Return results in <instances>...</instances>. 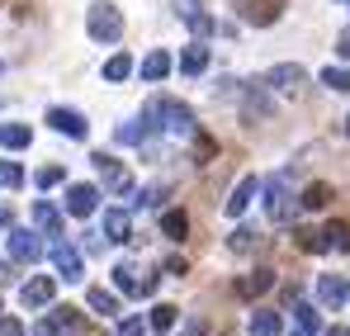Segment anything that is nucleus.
Segmentation results:
<instances>
[{
    "mask_svg": "<svg viewBox=\"0 0 350 336\" xmlns=\"http://www.w3.org/2000/svg\"><path fill=\"white\" fill-rule=\"evenodd\" d=\"M265 214H270V223H293V218H298L293 170H280V175H270V185H265Z\"/></svg>",
    "mask_w": 350,
    "mask_h": 336,
    "instance_id": "nucleus-1",
    "label": "nucleus"
},
{
    "mask_svg": "<svg viewBox=\"0 0 350 336\" xmlns=\"http://www.w3.org/2000/svg\"><path fill=\"white\" fill-rule=\"evenodd\" d=\"M85 29H90L95 43H118V38H123V10L109 5V0H95V5L85 10Z\"/></svg>",
    "mask_w": 350,
    "mask_h": 336,
    "instance_id": "nucleus-2",
    "label": "nucleus"
},
{
    "mask_svg": "<svg viewBox=\"0 0 350 336\" xmlns=\"http://www.w3.org/2000/svg\"><path fill=\"white\" fill-rule=\"evenodd\" d=\"M147 118H152V128H166V133H189V128H194L189 105H180V100H171V95L147 100Z\"/></svg>",
    "mask_w": 350,
    "mask_h": 336,
    "instance_id": "nucleus-3",
    "label": "nucleus"
},
{
    "mask_svg": "<svg viewBox=\"0 0 350 336\" xmlns=\"http://www.w3.org/2000/svg\"><path fill=\"white\" fill-rule=\"evenodd\" d=\"M90 161H95V170H100V180H105V190H109V194H118V199H123V194H133V175H128L123 161H114L109 152H95Z\"/></svg>",
    "mask_w": 350,
    "mask_h": 336,
    "instance_id": "nucleus-4",
    "label": "nucleus"
},
{
    "mask_svg": "<svg viewBox=\"0 0 350 336\" xmlns=\"http://www.w3.org/2000/svg\"><path fill=\"white\" fill-rule=\"evenodd\" d=\"M48 256H53V266H57V275L62 280H85V261H81V251L71 246V242H53L48 246Z\"/></svg>",
    "mask_w": 350,
    "mask_h": 336,
    "instance_id": "nucleus-5",
    "label": "nucleus"
},
{
    "mask_svg": "<svg viewBox=\"0 0 350 336\" xmlns=\"http://www.w3.org/2000/svg\"><path fill=\"white\" fill-rule=\"evenodd\" d=\"M114 284H118V294H128V298H147L157 289V275H137L133 266H114Z\"/></svg>",
    "mask_w": 350,
    "mask_h": 336,
    "instance_id": "nucleus-6",
    "label": "nucleus"
},
{
    "mask_svg": "<svg viewBox=\"0 0 350 336\" xmlns=\"http://www.w3.org/2000/svg\"><path fill=\"white\" fill-rule=\"evenodd\" d=\"M10 256L14 261H43V242H38V232H29V227H10Z\"/></svg>",
    "mask_w": 350,
    "mask_h": 336,
    "instance_id": "nucleus-7",
    "label": "nucleus"
},
{
    "mask_svg": "<svg viewBox=\"0 0 350 336\" xmlns=\"http://www.w3.org/2000/svg\"><path fill=\"white\" fill-rule=\"evenodd\" d=\"M265 86H270V90H284V95H298V90L308 86V71H303V66H270V71H265Z\"/></svg>",
    "mask_w": 350,
    "mask_h": 336,
    "instance_id": "nucleus-8",
    "label": "nucleus"
},
{
    "mask_svg": "<svg viewBox=\"0 0 350 336\" xmlns=\"http://www.w3.org/2000/svg\"><path fill=\"white\" fill-rule=\"evenodd\" d=\"M100 204V190L95 185H66V214L71 218H90Z\"/></svg>",
    "mask_w": 350,
    "mask_h": 336,
    "instance_id": "nucleus-9",
    "label": "nucleus"
},
{
    "mask_svg": "<svg viewBox=\"0 0 350 336\" xmlns=\"http://www.w3.org/2000/svg\"><path fill=\"white\" fill-rule=\"evenodd\" d=\"M48 123L57 128V133H66V138H76V142H85V133H90V123H85V114H76V109H48Z\"/></svg>",
    "mask_w": 350,
    "mask_h": 336,
    "instance_id": "nucleus-10",
    "label": "nucleus"
},
{
    "mask_svg": "<svg viewBox=\"0 0 350 336\" xmlns=\"http://www.w3.org/2000/svg\"><path fill=\"white\" fill-rule=\"evenodd\" d=\"M317 298H322V308H346L350 303V280L346 275H322V280H317Z\"/></svg>",
    "mask_w": 350,
    "mask_h": 336,
    "instance_id": "nucleus-11",
    "label": "nucleus"
},
{
    "mask_svg": "<svg viewBox=\"0 0 350 336\" xmlns=\"http://www.w3.org/2000/svg\"><path fill=\"white\" fill-rule=\"evenodd\" d=\"M256 190H260V180H256V175H241V180H237L232 194H228V204H223V209H228V218H241V214H246V204L256 199Z\"/></svg>",
    "mask_w": 350,
    "mask_h": 336,
    "instance_id": "nucleus-12",
    "label": "nucleus"
},
{
    "mask_svg": "<svg viewBox=\"0 0 350 336\" xmlns=\"http://www.w3.org/2000/svg\"><path fill=\"white\" fill-rule=\"evenodd\" d=\"M284 0H241V19L246 24H275Z\"/></svg>",
    "mask_w": 350,
    "mask_h": 336,
    "instance_id": "nucleus-13",
    "label": "nucleus"
},
{
    "mask_svg": "<svg viewBox=\"0 0 350 336\" xmlns=\"http://www.w3.org/2000/svg\"><path fill=\"white\" fill-rule=\"evenodd\" d=\"M157 128H152V118L142 114V118H133V123H118L114 128V142H123V147H137V142H147Z\"/></svg>",
    "mask_w": 350,
    "mask_h": 336,
    "instance_id": "nucleus-14",
    "label": "nucleus"
},
{
    "mask_svg": "<svg viewBox=\"0 0 350 336\" xmlns=\"http://www.w3.org/2000/svg\"><path fill=\"white\" fill-rule=\"evenodd\" d=\"M53 294H57V284L48 280V275H38V280H29L24 289H19L24 308H43V303H53Z\"/></svg>",
    "mask_w": 350,
    "mask_h": 336,
    "instance_id": "nucleus-15",
    "label": "nucleus"
},
{
    "mask_svg": "<svg viewBox=\"0 0 350 336\" xmlns=\"http://www.w3.org/2000/svg\"><path fill=\"white\" fill-rule=\"evenodd\" d=\"M265 289H275V270L260 266V270H251L246 280H237V298H260Z\"/></svg>",
    "mask_w": 350,
    "mask_h": 336,
    "instance_id": "nucleus-16",
    "label": "nucleus"
},
{
    "mask_svg": "<svg viewBox=\"0 0 350 336\" xmlns=\"http://www.w3.org/2000/svg\"><path fill=\"white\" fill-rule=\"evenodd\" d=\"M105 242H133V218L123 209H109L105 214Z\"/></svg>",
    "mask_w": 350,
    "mask_h": 336,
    "instance_id": "nucleus-17",
    "label": "nucleus"
},
{
    "mask_svg": "<svg viewBox=\"0 0 350 336\" xmlns=\"http://www.w3.org/2000/svg\"><path fill=\"white\" fill-rule=\"evenodd\" d=\"M332 194H336V190H332L327 180H312V185H303L298 209H327V204H332Z\"/></svg>",
    "mask_w": 350,
    "mask_h": 336,
    "instance_id": "nucleus-18",
    "label": "nucleus"
},
{
    "mask_svg": "<svg viewBox=\"0 0 350 336\" xmlns=\"http://www.w3.org/2000/svg\"><path fill=\"white\" fill-rule=\"evenodd\" d=\"M166 76H171V53H161V48H157V53L142 57V81H152V86H157V81H166Z\"/></svg>",
    "mask_w": 350,
    "mask_h": 336,
    "instance_id": "nucleus-19",
    "label": "nucleus"
},
{
    "mask_svg": "<svg viewBox=\"0 0 350 336\" xmlns=\"http://www.w3.org/2000/svg\"><path fill=\"white\" fill-rule=\"evenodd\" d=\"M180 71H185V76H204V71H208V48H204V43H189V48L180 53Z\"/></svg>",
    "mask_w": 350,
    "mask_h": 336,
    "instance_id": "nucleus-20",
    "label": "nucleus"
},
{
    "mask_svg": "<svg viewBox=\"0 0 350 336\" xmlns=\"http://www.w3.org/2000/svg\"><path fill=\"white\" fill-rule=\"evenodd\" d=\"M322 242H327V251H350V223L346 218H332L322 227Z\"/></svg>",
    "mask_w": 350,
    "mask_h": 336,
    "instance_id": "nucleus-21",
    "label": "nucleus"
},
{
    "mask_svg": "<svg viewBox=\"0 0 350 336\" xmlns=\"http://www.w3.org/2000/svg\"><path fill=\"white\" fill-rule=\"evenodd\" d=\"M33 142V133H29V123H0V147H10V152H19V147H29Z\"/></svg>",
    "mask_w": 350,
    "mask_h": 336,
    "instance_id": "nucleus-22",
    "label": "nucleus"
},
{
    "mask_svg": "<svg viewBox=\"0 0 350 336\" xmlns=\"http://www.w3.org/2000/svg\"><path fill=\"white\" fill-rule=\"evenodd\" d=\"M33 223H38V232L57 237V232H62V214L53 209V204H48V199H38V204H33Z\"/></svg>",
    "mask_w": 350,
    "mask_h": 336,
    "instance_id": "nucleus-23",
    "label": "nucleus"
},
{
    "mask_svg": "<svg viewBox=\"0 0 350 336\" xmlns=\"http://www.w3.org/2000/svg\"><path fill=\"white\" fill-rule=\"evenodd\" d=\"M228 246H232L237 256H251V251H260V232L256 227H237L232 237H228Z\"/></svg>",
    "mask_w": 350,
    "mask_h": 336,
    "instance_id": "nucleus-24",
    "label": "nucleus"
},
{
    "mask_svg": "<svg viewBox=\"0 0 350 336\" xmlns=\"http://www.w3.org/2000/svg\"><path fill=\"white\" fill-rule=\"evenodd\" d=\"M251 332H256V336H280V332H284V318L270 313V308H260V313L251 318Z\"/></svg>",
    "mask_w": 350,
    "mask_h": 336,
    "instance_id": "nucleus-25",
    "label": "nucleus"
},
{
    "mask_svg": "<svg viewBox=\"0 0 350 336\" xmlns=\"http://www.w3.org/2000/svg\"><path fill=\"white\" fill-rule=\"evenodd\" d=\"M85 303H90L95 313H105V318H114V313H118V298L109 294V289H100V284H95V289H85Z\"/></svg>",
    "mask_w": 350,
    "mask_h": 336,
    "instance_id": "nucleus-26",
    "label": "nucleus"
},
{
    "mask_svg": "<svg viewBox=\"0 0 350 336\" xmlns=\"http://www.w3.org/2000/svg\"><path fill=\"white\" fill-rule=\"evenodd\" d=\"M128 76H133V57L128 53H114L105 62V81H128Z\"/></svg>",
    "mask_w": 350,
    "mask_h": 336,
    "instance_id": "nucleus-27",
    "label": "nucleus"
},
{
    "mask_svg": "<svg viewBox=\"0 0 350 336\" xmlns=\"http://www.w3.org/2000/svg\"><path fill=\"white\" fill-rule=\"evenodd\" d=\"M175 313H180V308L157 303V308H152V318H147V327H152V332H171V327H175Z\"/></svg>",
    "mask_w": 350,
    "mask_h": 336,
    "instance_id": "nucleus-28",
    "label": "nucleus"
},
{
    "mask_svg": "<svg viewBox=\"0 0 350 336\" xmlns=\"http://www.w3.org/2000/svg\"><path fill=\"white\" fill-rule=\"evenodd\" d=\"M161 232H166L171 242H185V232H189V218H185L180 209H171V214L161 218Z\"/></svg>",
    "mask_w": 350,
    "mask_h": 336,
    "instance_id": "nucleus-29",
    "label": "nucleus"
},
{
    "mask_svg": "<svg viewBox=\"0 0 350 336\" xmlns=\"http://www.w3.org/2000/svg\"><path fill=\"white\" fill-rule=\"evenodd\" d=\"M322 86H327V90L350 95V66H327V71H322Z\"/></svg>",
    "mask_w": 350,
    "mask_h": 336,
    "instance_id": "nucleus-30",
    "label": "nucleus"
},
{
    "mask_svg": "<svg viewBox=\"0 0 350 336\" xmlns=\"http://www.w3.org/2000/svg\"><path fill=\"white\" fill-rule=\"evenodd\" d=\"M293 246H298V251H312V256H317V251H327L322 232H312V227H298V232H293Z\"/></svg>",
    "mask_w": 350,
    "mask_h": 336,
    "instance_id": "nucleus-31",
    "label": "nucleus"
},
{
    "mask_svg": "<svg viewBox=\"0 0 350 336\" xmlns=\"http://www.w3.org/2000/svg\"><path fill=\"white\" fill-rule=\"evenodd\" d=\"M53 322H57V327H66V332H81V327H85V322H81V308H71V303L53 308Z\"/></svg>",
    "mask_w": 350,
    "mask_h": 336,
    "instance_id": "nucleus-32",
    "label": "nucleus"
},
{
    "mask_svg": "<svg viewBox=\"0 0 350 336\" xmlns=\"http://www.w3.org/2000/svg\"><path fill=\"white\" fill-rule=\"evenodd\" d=\"M293 313H298V327H303L308 336H317V332H322V318H317V313H312L308 303H293Z\"/></svg>",
    "mask_w": 350,
    "mask_h": 336,
    "instance_id": "nucleus-33",
    "label": "nucleus"
},
{
    "mask_svg": "<svg viewBox=\"0 0 350 336\" xmlns=\"http://www.w3.org/2000/svg\"><path fill=\"white\" fill-rule=\"evenodd\" d=\"M19 185H24L19 161H0V190H19Z\"/></svg>",
    "mask_w": 350,
    "mask_h": 336,
    "instance_id": "nucleus-34",
    "label": "nucleus"
},
{
    "mask_svg": "<svg viewBox=\"0 0 350 336\" xmlns=\"http://www.w3.org/2000/svg\"><path fill=\"white\" fill-rule=\"evenodd\" d=\"M213 157H218V142H213L208 133H199V138H194V161L204 166V161H213Z\"/></svg>",
    "mask_w": 350,
    "mask_h": 336,
    "instance_id": "nucleus-35",
    "label": "nucleus"
},
{
    "mask_svg": "<svg viewBox=\"0 0 350 336\" xmlns=\"http://www.w3.org/2000/svg\"><path fill=\"white\" fill-rule=\"evenodd\" d=\"M161 199H166V185H147V190L137 194V204H142V209H161Z\"/></svg>",
    "mask_w": 350,
    "mask_h": 336,
    "instance_id": "nucleus-36",
    "label": "nucleus"
},
{
    "mask_svg": "<svg viewBox=\"0 0 350 336\" xmlns=\"http://www.w3.org/2000/svg\"><path fill=\"white\" fill-rule=\"evenodd\" d=\"M33 180H38L43 190H53V185H62V180H66V170H62V166H43L38 175H33Z\"/></svg>",
    "mask_w": 350,
    "mask_h": 336,
    "instance_id": "nucleus-37",
    "label": "nucleus"
},
{
    "mask_svg": "<svg viewBox=\"0 0 350 336\" xmlns=\"http://www.w3.org/2000/svg\"><path fill=\"white\" fill-rule=\"evenodd\" d=\"M166 275H171V280H185V275H189V261H185V256H171V261H166Z\"/></svg>",
    "mask_w": 350,
    "mask_h": 336,
    "instance_id": "nucleus-38",
    "label": "nucleus"
},
{
    "mask_svg": "<svg viewBox=\"0 0 350 336\" xmlns=\"http://www.w3.org/2000/svg\"><path fill=\"white\" fill-rule=\"evenodd\" d=\"M142 332H147L142 318H123V322H118V336H142Z\"/></svg>",
    "mask_w": 350,
    "mask_h": 336,
    "instance_id": "nucleus-39",
    "label": "nucleus"
},
{
    "mask_svg": "<svg viewBox=\"0 0 350 336\" xmlns=\"http://www.w3.org/2000/svg\"><path fill=\"white\" fill-rule=\"evenodd\" d=\"M189 29H194V34H199V38H208V34H213V19H208V14H204V10H199V14H194V19H189Z\"/></svg>",
    "mask_w": 350,
    "mask_h": 336,
    "instance_id": "nucleus-40",
    "label": "nucleus"
},
{
    "mask_svg": "<svg viewBox=\"0 0 350 336\" xmlns=\"http://www.w3.org/2000/svg\"><path fill=\"white\" fill-rule=\"evenodd\" d=\"M199 10H204V5H199V0H175V14H180V19H185V24H189V19H194V14H199Z\"/></svg>",
    "mask_w": 350,
    "mask_h": 336,
    "instance_id": "nucleus-41",
    "label": "nucleus"
},
{
    "mask_svg": "<svg viewBox=\"0 0 350 336\" xmlns=\"http://www.w3.org/2000/svg\"><path fill=\"white\" fill-rule=\"evenodd\" d=\"M29 336H62V327L53 322V318H43V322H33V332Z\"/></svg>",
    "mask_w": 350,
    "mask_h": 336,
    "instance_id": "nucleus-42",
    "label": "nucleus"
},
{
    "mask_svg": "<svg viewBox=\"0 0 350 336\" xmlns=\"http://www.w3.org/2000/svg\"><path fill=\"white\" fill-rule=\"evenodd\" d=\"M0 336H24V327L14 318H0Z\"/></svg>",
    "mask_w": 350,
    "mask_h": 336,
    "instance_id": "nucleus-43",
    "label": "nucleus"
},
{
    "mask_svg": "<svg viewBox=\"0 0 350 336\" xmlns=\"http://www.w3.org/2000/svg\"><path fill=\"white\" fill-rule=\"evenodd\" d=\"M336 53H341V57H346V62H350V29H346V34H341V38H336Z\"/></svg>",
    "mask_w": 350,
    "mask_h": 336,
    "instance_id": "nucleus-44",
    "label": "nucleus"
},
{
    "mask_svg": "<svg viewBox=\"0 0 350 336\" xmlns=\"http://www.w3.org/2000/svg\"><path fill=\"white\" fill-rule=\"evenodd\" d=\"M185 336H204V322H199V318H194V322H189V327H185Z\"/></svg>",
    "mask_w": 350,
    "mask_h": 336,
    "instance_id": "nucleus-45",
    "label": "nucleus"
},
{
    "mask_svg": "<svg viewBox=\"0 0 350 336\" xmlns=\"http://www.w3.org/2000/svg\"><path fill=\"white\" fill-rule=\"evenodd\" d=\"M14 280V266H0V284H10Z\"/></svg>",
    "mask_w": 350,
    "mask_h": 336,
    "instance_id": "nucleus-46",
    "label": "nucleus"
},
{
    "mask_svg": "<svg viewBox=\"0 0 350 336\" xmlns=\"http://www.w3.org/2000/svg\"><path fill=\"white\" fill-rule=\"evenodd\" d=\"M322 336H350V327H327Z\"/></svg>",
    "mask_w": 350,
    "mask_h": 336,
    "instance_id": "nucleus-47",
    "label": "nucleus"
},
{
    "mask_svg": "<svg viewBox=\"0 0 350 336\" xmlns=\"http://www.w3.org/2000/svg\"><path fill=\"white\" fill-rule=\"evenodd\" d=\"M341 133H346V138H350V114H346V123H341Z\"/></svg>",
    "mask_w": 350,
    "mask_h": 336,
    "instance_id": "nucleus-48",
    "label": "nucleus"
},
{
    "mask_svg": "<svg viewBox=\"0 0 350 336\" xmlns=\"http://www.w3.org/2000/svg\"><path fill=\"white\" fill-rule=\"evenodd\" d=\"M0 223H10V209H0Z\"/></svg>",
    "mask_w": 350,
    "mask_h": 336,
    "instance_id": "nucleus-49",
    "label": "nucleus"
},
{
    "mask_svg": "<svg viewBox=\"0 0 350 336\" xmlns=\"http://www.w3.org/2000/svg\"><path fill=\"white\" fill-rule=\"evenodd\" d=\"M293 336H308V332H303V327H298V332H293Z\"/></svg>",
    "mask_w": 350,
    "mask_h": 336,
    "instance_id": "nucleus-50",
    "label": "nucleus"
},
{
    "mask_svg": "<svg viewBox=\"0 0 350 336\" xmlns=\"http://www.w3.org/2000/svg\"><path fill=\"white\" fill-rule=\"evenodd\" d=\"M0 71H5V62H0Z\"/></svg>",
    "mask_w": 350,
    "mask_h": 336,
    "instance_id": "nucleus-51",
    "label": "nucleus"
}]
</instances>
